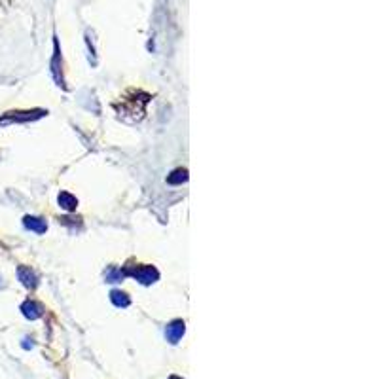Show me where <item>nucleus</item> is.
Segmentation results:
<instances>
[{
	"mask_svg": "<svg viewBox=\"0 0 379 379\" xmlns=\"http://www.w3.org/2000/svg\"><path fill=\"white\" fill-rule=\"evenodd\" d=\"M123 277H125V273H123L121 270H110L108 275H107V281L108 282H119Z\"/></svg>",
	"mask_w": 379,
	"mask_h": 379,
	"instance_id": "9d476101",
	"label": "nucleus"
},
{
	"mask_svg": "<svg viewBox=\"0 0 379 379\" xmlns=\"http://www.w3.org/2000/svg\"><path fill=\"white\" fill-rule=\"evenodd\" d=\"M23 224H25L27 229H31V231H34V233H46V229H48L46 220H42V218H36V217H25Z\"/></svg>",
	"mask_w": 379,
	"mask_h": 379,
	"instance_id": "423d86ee",
	"label": "nucleus"
},
{
	"mask_svg": "<svg viewBox=\"0 0 379 379\" xmlns=\"http://www.w3.org/2000/svg\"><path fill=\"white\" fill-rule=\"evenodd\" d=\"M184 332H186L184 321H173L171 325H167V328H165V337H167L169 343H178L182 339V336H184Z\"/></svg>",
	"mask_w": 379,
	"mask_h": 379,
	"instance_id": "7ed1b4c3",
	"label": "nucleus"
},
{
	"mask_svg": "<svg viewBox=\"0 0 379 379\" xmlns=\"http://www.w3.org/2000/svg\"><path fill=\"white\" fill-rule=\"evenodd\" d=\"M44 110H33V112H8L4 118H0V125H6V123H13V121H31V119L42 118Z\"/></svg>",
	"mask_w": 379,
	"mask_h": 379,
	"instance_id": "f03ea898",
	"label": "nucleus"
},
{
	"mask_svg": "<svg viewBox=\"0 0 379 379\" xmlns=\"http://www.w3.org/2000/svg\"><path fill=\"white\" fill-rule=\"evenodd\" d=\"M59 205L63 207L65 211H74L76 207H78V199L72 194H68V192H61L59 194Z\"/></svg>",
	"mask_w": 379,
	"mask_h": 379,
	"instance_id": "0eeeda50",
	"label": "nucleus"
},
{
	"mask_svg": "<svg viewBox=\"0 0 379 379\" xmlns=\"http://www.w3.org/2000/svg\"><path fill=\"white\" fill-rule=\"evenodd\" d=\"M169 379H182V378H178V376H171Z\"/></svg>",
	"mask_w": 379,
	"mask_h": 379,
	"instance_id": "9b49d317",
	"label": "nucleus"
},
{
	"mask_svg": "<svg viewBox=\"0 0 379 379\" xmlns=\"http://www.w3.org/2000/svg\"><path fill=\"white\" fill-rule=\"evenodd\" d=\"M186 180H188V171H186V169H176V171H173V173L167 176V182H169V184H182Z\"/></svg>",
	"mask_w": 379,
	"mask_h": 379,
	"instance_id": "1a4fd4ad",
	"label": "nucleus"
},
{
	"mask_svg": "<svg viewBox=\"0 0 379 379\" xmlns=\"http://www.w3.org/2000/svg\"><path fill=\"white\" fill-rule=\"evenodd\" d=\"M21 311L27 319L36 321V319H40V317L44 315V307L38 302H34V300H27V302L21 305Z\"/></svg>",
	"mask_w": 379,
	"mask_h": 379,
	"instance_id": "20e7f679",
	"label": "nucleus"
},
{
	"mask_svg": "<svg viewBox=\"0 0 379 379\" xmlns=\"http://www.w3.org/2000/svg\"><path fill=\"white\" fill-rule=\"evenodd\" d=\"M17 275H19V281H21L27 288H34V286L38 284V277H36V273H34L31 268L21 266V268L17 270Z\"/></svg>",
	"mask_w": 379,
	"mask_h": 379,
	"instance_id": "39448f33",
	"label": "nucleus"
},
{
	"mask_svg": "<svg viewBox=\"0 0 379 379\" xmlns=\"http://www.w3.org/2000/svg\"><path fill=\"white\" fill-rule=\"evenodd\" d=\"M110 300H112V303L116 305V307H129V296L125 292H121V290H112V294H110Z\"/></svg>",
	"mask_w": 379,
	"mask_h": 379,
	"instance_id": "6e6552de",
	"label": "nucleus"
},
{
	"mask_svg": "<svg viewBox=\"0 0 379 379\" xmlns=\"http://www.w3.org/2000/svg\"><path fill=\"white\" fill-rule=\"evenodd\" d=\"M123 273L135 277L141 284H152V282H156L160 279V271L156 270V268H152V266H139L135 270H127L123 271Z\"/></svg>",
	"mask_w": 379,
	"mask_h": 379,
	"instance_id": "f257e3e1",
	"label": "nucleus"
}]
</instances>
